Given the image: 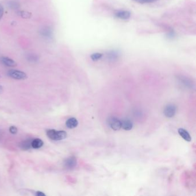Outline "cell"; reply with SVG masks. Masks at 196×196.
Instances as JSON below:
<instances>
[{
  "instance_id": "ac0fdd59",
  "label": "cell",
  "mask_w": 196,
  "mask_h": 196,
  "mask_svg": "<svg viewBox=\"0 0 196 196\" xmlns=\"http://www.w3.org/2000/svg\"><path fill=\"white\" fill-rule=\"evenodd\" d=\"M4 7L1 4H0V20L2 18L4 15Z\"/></svg>"
},
{
  "instance_id": "7a4b0ae2",
  "label": "cell",
  "mask_w": 196,
  "mask_h": 196,
  "mask_svg": "<svg viewBox=\"0 0 196 196\" xmlns=\"http://www.w3.org/2000/svg\"><path fill=\"white\" fill-rule=\"evenodd\" d=\"M8 75L12 78L18 80H23L27 78V75L24 72L13 69L8 71Z\"/></svg>"
},
{
  "instance_id": "2e32d148",
  "label": "cell",
  "mask_w": 196,
  "mask_h": 196,
  "mask_svg": "<svg viewBox=\"0 0 196 196\" xmlns=\"http://www.w3.org/2000/svg\"><path fill=\"white\" fill-rule=\"evenodd\" d=\"M132 1L139 4H149L154 3L157 1V0H132Z\"/></svg>"
},
{
  "instance_id": "ffe728a7",
  "label": "cell",
  "mask_w": 196,
  "mask_h": 196,
  "mask_svg": "<svg viewBox=\"0 0 196 196\" xmlns=\"http://www.w3.org/2000/svg\"><path fill=\"white\" fill-rule=\"evenodd\" d=\"M4 92V89H3V87L1 85H0V94L3 93Z\"/></svg>"
},
{
  "instance_id": "30bf717a",
  "label": "cell",
  "mask_w": 196,
  "mask_h": 196,
  "mask_svg": "<svg viewBox=\"0 0 196 196\" xmlns=\"http://www.w3.org/2000/svg\"><path fill=\"white\" fill-rule=\"evenodd\" d=\"M178 133L179 135L182 137L183 139H184L187 142H190L192 140V138L190 135L189 132H188L185 129L179 128L178 129Z\"/></svg>"
},
{
  "instance_id": "5bb4252c",
  "label": "cell",
  "mask_w": 196,
  "mask_h": 196,
  "mask_svg": "<svg viewBox=\"0 0 196 196\" xmlns=\"http://www.w3.org/2000/svg\"><path fill=\"white\" fill-rule=\"evenodd\" d=\"M18 14L24 18H29L31 16V13L27 11H20L18 12Z\"/></svg>"
},
{
  "instance_id": "9c48e42d",
  "label": "cell",
  "mask_w": 196,
  "mask_h": 196,
  "mask_svg": "<svg viewBox=\"0 0 196 196\" xmlns=\"http://www.w3.org/2000/svg\"><path fill=\"white\" fill-rule=\"evenodd\" d=\"M78 125V121L77 118H68L66 122V127L70 129H73L76 128Z\"/></svg>"
},
{
  "instance_id": "52a82bcc",
  "label": "cell",
  "mask_w": 196,
  "mask_h": 196,
  "mask_svg": "<svg viewBox=\"0 0 196 196\" xmlns=\"http://www.w3.org/2000/svg\"><path fill=\"white\" fill-rule=\"evenodd\" d=\"M0 61L3 64L8 67H16L17 63L10 58L3 57L0 58Z\"/></svg>"
},
{
  "instance_id": "8992f818",
  "label": "cell",
  "mask_w": 196,
  "mask_h": 196,
  "mask_svg": "<svg viewBox=\"0 0 196 196\" xmlns=\"http://www.w3.org/2000/svg\"><path fill=\"white\" fill-rule=\"evenodd\" d=\"M131 13L130 12L128 11H118L115 13V16L116 18L123 20H128L131 18Z\"/></svg>"
},
{
  "instance_id": "277c9868",
  "label": "cell",
  "mask_w": 196,
  "mask_h": 196,
  "mask_svg": "<svg viewBox=\"0 0 196 196\" xmlns=\"http://www.w3.org/2000/svg\"><path fill=\"white\" fill-rule=\"evenodd\" d=\"M177 111V107L174 104H168L164 108L163 113L164 116L168 118H171L174 116Z\"/></svg>"
},
{
  "instance_id": "ba28073f",
  "label": "cell",
  "mask_w": 196,
  "mask_h": 196,
  "mask_svg": "<svg viewBox=\"0 0 196 196\" xmlns=\"http://www.w3.org/2000/svg\"><path fill=\"white\" fill-rule=\"evenodd\" d=\"M32 141V139H28L25 140L20 144L19 146L22 150L27 151V150H30L31 148H32V146H31Z\"/></svg>"
},
{
  "instance_id": "e0dca14e",
  "label": "cell",
  "mask_w": 196,
  "mask_h": 196,
  "mask_svg": "<svg viewBox=\"0 0 196 196\" xmlns=\"http://www.w3.org/2000/svg\"><path fill=\"white\" fill-rule=\"evenodd\" d=\"M18 129L15 126H11L9 128V132L12 134H16L18 133Z\"/></svg>"
},
{
  "instance_id": "7c38bea8",
  "label": "cell",
  "mask_w": 196,
  "mask_h": 196,
  "mask_svg": "<svg viewBox=\"0 0 196 196\" xmlns=\"http://www.w3.org/2000/svg\"><path fill=\"white\" fill-rule=\"evenodd\" d=\"M121 121V128L124 129L125 131H129L132 129L133 127V124L132 121L128 119L123 120Z\"/></svg>"
},
{
  "instance_id": "6da1fadb",
  "label": "cell",
  "mask_w": 196,
  "mask_h": 196,
  "mask_svg": "<svg viewBox=\"0 0 196 196\" xmlns=\"http://www.w3.org/2000/svg\"><path fill=\"white\" fill-rule=\"evenodd\" d=\"M47 136L51 140L58 141L66 139L68 136V134L64 131H57L53 129H48L46 131Z\"/></svg>"
},
{
  "instance_id": "8fae6325",
  "label": "cell",
  "mask_w": 196,
  "mask_h": 196,
  "mask_svg": "<svg viewBox=\"0 0 196 196\" xmlns=\"http://www.w3.org/2000/svg\"><path fill=\"white\" fill-rule=\"evenodd\" d=\"M43 144H44V142L42 139H39V138L32 139L31 146H32V148L34 149H39L43 147Z\"/></svg>"
},
{
  "instance_id": "4fadbf2b",
  "label": "cell",
  "mask_w": 196,
  "mask_h": 196,
  "mask_svg": "<svg viewBox=\"0 0 196 196\" xmlns=\"http://www.w3.org/2000/svg\"><path fill=\"white\" fill-rule=\"evenodd\" d=\"M103 57V53H94L92 55H91L90 58H91L92 61H97Z\"/></svg>"
},
{
  "instance_id": "44dd1931",
  "label": "cell",
  "mask_w": 196,
  "mask_h": 196,
  "mask_svg": "<svg viewBox=\"0 0 196 196\" xmlns=\"http://www.w3.org/2000/svg\"><path fill=\"white\" fill-rule=\"evenodd\" d=\"M1 75H0V78H1Z\"/></svg>"
},
{
  "instance_id": "5b68a950",
  "label": "cell",
  "mask_w": 196,
  "mask_h": 196,
  "mask_svg": "<svg viewBox=\"0 0 196 196\" xmlns=\"http://www.w3.org/2000/svg\"><path fill=\"white\" fill-rule=\"evenodd\" d=\"M77 164V160L74 156L68 157L64 160V167L68 169H73L75 168Z\"/></svg>"
},
{
  "instance_id": "3957f363",
  "label": "cell",
  "mask_w": 196,
  "mask_h": 196,
  "mask_svg": "<svg viewBox=\"0 0 196 196\" xmlns=\"http://www.w3.org/2000/svg\"><path fill=\"white\" fill-rule=\"evenodd\" d=\"M108 124L111 128L114 131H118L121 128V121L115 117L109 118Z\"/></svg>"
},
{
  "instance_id": "d6986e66",
  "label": "cell",
  "mask_w": 196,
  "mask_h": 196,
  "mask_svg": "<svg viewBox=\"0 0 196 196\" xmlns=\"http://www.w3.org/2000/svg\"><path fill=\"white\" fill-rule=\"evenodd\" d=\"M35 196H46V194L40 191H38L35 193Z\"/></svg>"
},
{
  "instance_id": "9a60e30c",
  "label": "cell",
  "mask_w": 196,
  "mask_h": 196,
  "mask_svg": "<svg viewBox=\"0 0 196 196\" xmlns=\"http://www.w3.org/2000/svg\"><path fill=\"white\" fill-rule=\"evenodd\" d=\"M118 53L115 52L114 51H112L109 52L108 55V57L111 60H114L115 59H116L118 58Z\"/></svg>"
}]
</instances>
